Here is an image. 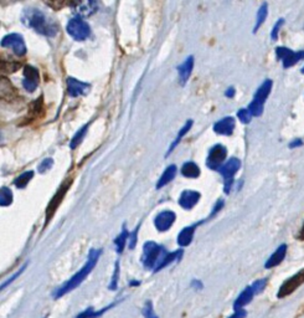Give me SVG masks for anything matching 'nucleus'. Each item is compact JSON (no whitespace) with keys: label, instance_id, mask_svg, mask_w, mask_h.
Returning a JSON list of instances; mask_svg holds the SVG:
<instances>
[{"label":"nucleus","instance_id":"obj_7","mask_svg":"<svg viewBox=\"0 0 304 318\" xmlns=\"http://www.w3.org/2000/svg\"><path fill=\"white\" fill-rule=\"evenodd\" d=\"M2 48L12 49L16 56H24L26 54V45L24 37L19 34H9L2 39Z\"/></svg>","mask_w":304,"mask_h":318},{"label":"nucleus","instance_id":"obj_11","mask_svg":"<svg viewBox=\"0 0 304 318\" xmlns=\"http://www.w3.org/2000/svg\"><path fill=\"white\" fill-rule=\"evenodd\" d=\"M40 82V73L37 71L36 67L30 66L26 65L24 67V80H23V86L27 92H34L36 90V87L39 86Z\"/></svg>","mask_w":304,"mask_h":318},{"label":"nucleus","instance_id":"obj_23","mask_svg":"<svg viewBox=\"0 0 304 318\" xmlns=\"http://www.w3.org/2000/svg\"><path fill=\"white\" fill-rule=\"evenodd\" d=\"M182 174L186 178H199L200 177V168L196 166L194 162H186L182 167Z\"/></svg>","mask_w":304,"mask_h":318},{"label":"nucleus","instance_id":"obj_12","mask_svg":"<svg viewBox=\"0 0 304 318\" xmlns=\"http://www.w3.org/2000/svg\"><path fill=\"white\" fill-rule=\"evenodd\" d=\"M276 54H277L278 59L283 62V67L286 68L293 66V65L297 64L299 60H302L304 57L303 51L294 53V51L289 50L287 48H277L276 49Z\"/></svg>","mask_w":304,"mask_h":318},{"label":"nucleus","instance_id":"obj_5","mask_svg":"<svg viewBox=\"0 0 304 318\" xmlns=\"http://www.w3.org/2000/svg\"><path fill=\"white\" fill-rule=\"evenodd\" d=\"M66 30L67 34L76 41H83L91 35V27L87 24V21H84L79 16L72 18L68 21Z\"/></svg>","mask_w":304,"mask_h":318},{"label":"nucleus","instance_id":"obj_31","mask_svg":"<svg viewBox=\"0 0 304 318\" xmlns=\"http://www.w3.org/2000/svg\"><path fill=\"white\" fill-rule=\"evenodd\" d=\"M237 117H238V120L241 121V122L246 123V125H247V123L251 122L252 114H251L250 109L248 108H241L240 111L237 112Z\"/></svg>","mask_w":304,"mask_h":318},{"label":"nucleus","instance_id":"obj_9","mask_svg":"<svg viewBox=\"0 0 304 318\" xmlns=\"http://www.w3.org/2000/svg\"><path fill=\"white\" fill-rule=\"evenodd\" d=\"M71 183H72V179H67L66 182L64 183V184L60 186L59 190H57L56 194L54 195L53 200L50 202V204L48 205V208H46V223H49V221H50V219L53 218V215L55 214V212L57 210V208L60 207V204H61L65 194L67 193L68 188H70Z\"/></svg>","mask_w":304,"mask_h":318},{"label":"nucleus","instance_id":"obj_36","mask_svg":"<svg viewBox=\"0 0 304 318\" xmlns=\"http://www.w3.org/2000/svg\"><path fill=\"white\" fill-rule=\"evenodd\" d=\"M53 166H54V161L51 158H46V159H44L42 161V163H40V166H39V172L40 173H45V172H48L49 169H51L53 168Z\"/></svg>","mask_w":304,"mask_h":318},{"label":"nucleus","instance_id":"obj_13","mask_svg":"<svg viewBox=\"0 0 304 318\" xmlns=\"http://www.w3.org/2000/svg\"><path fill=\"white\" fill-rule=\"evenodd\" d=\"M91 90V85L86 82L78 81L73 77L67 78V92L71 97H78V96H84Z\"/></svg>","mask_w":304,"mask_h":318},{"label":"nucleus","instance_id":"obj_4","mask_svg":"<svg viewBox=\"0 0 304 318\" xmlns=\"http://www.w3.org/2000/svg\"><path fill=\"white\" fill-rule=\"evenodd\" d=\"M272 80H266L264 84L258 87L257 92L254 93L253 100H252L250 106H248V109H250L252 116L258 117L264 113L265 102L268 96H270L271 90H272Z\"/></svg>","mask_w":304,"mask_h":318},{"label":"nucleus","instance_id":"obj_35","mask_svg":"<svg viewBox=\"0 0 304 318\" xmlns=\"http://www.w3.org/2000/svg\"><path fill=\"white\" fill-rule=\"evenodd\" d=\"M142 313H143V316L146 318H153L155 316L154 308H153V303L150 302V301H147L146 306H144L143 309H142Z\"/></svg>","mask_w":304,"mask_h":318},{"label":"nucleus","instance_id":"obj_42","mask_svg":"<svg viewBox=\"0 0 304 318\" xmlns=\"http://www.w3.org/2000/svg\"><path fill=\"white\" fill-rule=\"evenodd\" d=\"M303 144V142L300 141V139H295V141H293L291 144H289V147L291 148H297V147H300Z\"/></svg>","mask_w":304,"mask_h":318},{"label":"nucleus","instance_id":"obj_17","mask_svg":"<svg viewBox=\"0 0 304 318\" xmlns=\"http://www.w3.org/2000/svg\"><path fill=\"white\" fill-rule=\"evenodd\" d=\"M194 68V56H189L188 59L183 62L180 66H178V73H179V82L182 86L188 82L189 77H190L191 72Z\"/></svg>","mask_w":304,"mask_h":318},{"label":"nucleus","instance_id":"obj_33","mask_svg":"<svg viewBox=\"0 0 304 318\" xmlns=\"http://www.w3.org/2000/svg\"><path fill=\"white\" fill-rule=\"evenodd\" d=\"M266 285H267V279H262V280H257V281H254L251 286L252 290H253L254 295L261 293L262 291H264Z\"/></svg>","mask_w":304,"mask_h":318},{"label":"nucleus","instance_id":"obj_21","mask_svg":"<svg viewBox=\"0 0 304 318\" xmlns=\"http://www.w3.org/2000/svg\"><path fill=\"white\" fill-rule=\"evenodd\" d=\"M177 166L175 164H171V166H169L168 168L164 171L163 174H161V177L159 178L158 183H157V189H161L163 186H165L166 184H169V183L171 182L172 179L175 178V175H177Z\"/></svg>","mask_w":304,"mask_h":318},{"label":"nucleus","instance_id":"obj_37","mask_svg":"<svg viewBox=\"0 0 304 318\" xmlns=\"http://www.w3.org/2000/svg\"><path fill=\"white\" fill-rule=\"evenodd\" d=\"M26 266H27V264H25V265H24V266H23V267H20V268H19V271H18V272H15V273H14V275L12 276V277H10L9 280H7V281H5V282H4V284H3V285H2V290H3V289H5V287H7V286H9V285H10V284H12V282H13V281H15V280H16V279H18V277H19V276H20V275H21V273H23V272H24V271H25Z\"/></svg>","mask_w":304,"mask_h":318},{"label":"nucleus","instance_id":"obj_6","mask_svg":"<svg viewBox=\"0 0 304 318\" xmlns=\"http://www.w3.org/2000/svg\"><path fill=\"white\" fill-rule=\"evenodd\" d=\"M241 168V162L240 159L237 158H231L221 167L219 171H220L221 175L224 177V180H225V193L229 194L230 189H231L232 182H234V177L236 175V173L238 172V169Z\"/></svg>","mask_w":304,"mask_h":318},{"label":"nucleus","instance_id":"obj_20","mask_svg":"<svg viewBox=\"0 0 304 318\" xmlns=\"http://www.w3.org/2000/svg\"><path fill=\"white\" fill-rule=\"evenodd\" d=\"M286 254H287V245H284L283 244V245L279 246L277 250H276L272 255H271V257L267 260V262L265 264V267L266 268H272V267H275V266L279 265L282 261H283L284 257H286Z\"/></svg>","mask_w":304,"mask_h":318},{"label":"nucleus","instance_id":"obj_25","mask_svg":"<svg viewBox=\"0 0 304 318\" xmlns=\"http://www.w3.org/2000/svg\"><path fill=\"white\" fill-rule=\"evenodd\" d=\"M129 232H128V230L125 229V225L123 226V230L122 232L118 235V236L116 237V240H114V245H116L117 248V252L118 254H122L123 250H124V246L125 244H127V241L129 240Z\"/></svg>","mask_w":304,"mask_h":318},{"label":"nucleus","instance_id":"obj_10","mask_svg":"<svg viewBox=\"0 0 304 318\" xmlns=\"http://www.w3.org/2000/svg\"><path fill=\"white\" fill-rule=\"evenodd\" d=\"M304 282V268L300 270L299 272H297L295 275H293L291 279L287 280L283 285L281 286L278 291V297H286V296H289L291 293H293L298 287L300 286Z\"/></svg>","mask_w":304,"mask_h":318},{"label":"nucleus","instance_id":"obj_29","mask_svg":"<svg viewBox=\"0 0 304 318\" xmlns=\"http://www.w3.org/2000/svg\"><path fill=\"white\" fill-rule=\"evenodd\" d=\"M89 126H90V123L84 125L83 127L79 128L78 132L72 137V139H71V142H70V148H71V149H76V148H77L79 144H81V142L83 141L84 136H86L87 128H89Z\"/></svg>","mask_w":304,"mask_h":318},{"label":"nucleus","instance_id":"obj_32","mask_svg":"<svg viewBox=\"0 0 304 318\" xmlns=\"http://www.w3.org/2000/svg\"><path fill=\"white\" fill-rule=\"evenodd\" d=\"M21 67V65L19 62H7V61H2V68L5 71V72H15L19 68Z\"/></svg>","mask_w":304,"mask_h":318},{"label":"nucleus","instance_id":"obj_2","mask_svg":"<svg viewBox=\"0 0 304 318\" xmlns=\"http://www.w3.org/2000/svg\"><path fill=\"white\" fill-rule=\"evenodd\" d=\"M24 24L30 29L35 30L45 36H55L57 34V26L49 20L46 15L39 9H25L23 14Z\"/></svg>","mask_w":304,"mask_h":318},{"label":"nucleus","instance_id":"obj_46","mask_svg":"<svg viewBox=\"0 0 304 318\" xmlns=\"http://www.w3.org/2000/svg\"><path fill=\"white\" fill-rule=\"evenodd\" d=\"M302 73H304V67L302 68Z\"/></svg>","mask_w":304,"mask_h":318},{"label":"nucleus","instance_id":"obj_47","mask_svg":"<svg viewBox=\"0 0 304 318\" xmlns=\"http://www.w3.org/2000/svg\"><path fill=\"white\" fill-rule=\"evenodd\" d=\"M153 318H159V317H157V316H154V317H153Z\"/></svg>","mask_w":304,"mask_h":318},{"label":"nucleus","instance_id":"obj_19","mask_svg":"<svg viewBox=\"0 0 304 318\" xmlns=\"http://www.w3.org/2000/svg\"><path fill=\"white\" fill-rule=\"evenodd\" d=\"M199 224H195V225L191 226H186L178 235V244H179L180 248H186L191 244L194 237V232H195V227L198 226Z\"/></svg>","mask_w":304,"mask_h":318},{"label":"nucleus","instance_id":"obj_30","mask_svg":"<svg viewBox=\"0 0 304 318\" xmlns=\"http://www.w3.org/2000/svg\"><path fill=\"white\" fill-rule=\"evenodd\" d=\"M13 191L7 186H3L0 190V205L2 207H9L13 203Z\"/></svg>","mask_w":304,"mask_h":318},{"label":"nucleus","instance_id":"obj_1","mask_svg":"<svg viewBox=\"0 0 304 318\" xmlns=\"http://www.w3.org/2000/svg\"><path fill=\"white\" fill-rule=\"evenodd\" d=\"M101 254H102V250H97V249H92L89 254V259H87V262L84 264L83 267L76 272L75 275L72 276L66 284L62 285L59 290L56 291V295H55V298H60L62 296L67 295L68 292L73 291L75 289H77L79 285L86 280L87 276L92 272V270L95 268V266L97 265L98 259H100Z\"/></svg>","mask_w":304,"mask_h":318},{"label":"nucleus","instance_id":"obj_18","mask_svg":"<svg viewBox=\"0 0 304 318\" xmlns=\"http://www.w3.org/2000/svg\"><path fill=\"white\" fill-rule=\"evenodd\" d=\"M253 296H254V292H253V290H252V287L251 286L246 287V289L240 293V296H238V297L236 298V301H235V303H234L235 311H238V309H243V307H245L246 305H248V303L251 302L252 298H253Z\"/></svg>","mask_w":304,"mask_h":318},{"label":"nucleus","instance_id":"obj_22","mask_svg":"<svg viewBox=\"0 0 304 318\" xmlns=\"http://www.w3.org/2000/svg\"><path fill=\"white\" fill-rule=\"evenodd\" d=\"M97 9V4L95 2H84V3H78L75 7L76 14L82 16H89L96 12Z\"/></svg>","mask_w":304,"mask_h":318},{"label":"nucleus","instance_id":"obj_39","mask_svg":"<svg viewBox=\"0 0 304 318\" xmlns=\"http://www.w3.org/2000/svg\"><path fill=\"white\" fill-rule=\"evenodd\" d=\"M138 230H139V226L137 227V229L134 230L132 234L129 235V249H131V250H133V249L136 248V245H137V237H138Z\"/></svg>","mask_w":304,"mask_h":318},{"label":"nucleus","instance_id":"obj_24","mask_svg":"<svg viewBox=\"0 0 304 318\" xmlns=\"http://www.w3.org/2000/svg\"><path fill=\"white\" fill-rule=\"evenodd\" d=\"M193 123H194V122H193V121H191V120H189V121H188V122H186V123H185V126H184V127H183V128H182V130H180V131H179V133H178L177 138H175V139H174V142H172V143L170 144V147H169V149H168V153H166V155H169V154H170V153L172 152V150H174V148H175V147H177V146H178V144H179V143H180V141H182V139H183V138H184V136H185V134L189 132V130H191V127H193Z\"/></svg>","mask_w":304,"mask_h":318},{"label":"nucleus","instance_id":"obj_3","mask_svg":"<svg viewBox=\"0 0 304 318\" xmlns=\"http://www.w3.org/2000/svg\"><path fill=\"white\" fill-rule=\"evenodd\" d=\"M169 252L163 248V246L158 245L157 243L153 241H148L143 246V255H142V262H143L144 267L150 268L154 272H157L159 266L161 265L163 260Z\"/></svg>","mask_w":304,"mask_h":318},{"label":"nucleus","instance_id":"obj_27","mask_svg":"<svg viewBox=\"0 0 304 318\" xmlns=\"http://www.w3.org/2000/svg\"><path fill=\"white\" fill-rule=\"evenodd\" d=\"M114 305H109L108 307H105L103 309H101V311H95V309L92 308V307H89L87 309H84L83 312H81V313L77 314V317L76 318H98L102 316L105 312L108 311L109 308H112Z\"/></svg>","mask_w":304,"mask_h":318},{"label":"nucleus","instance_id":"obj_43","mask_svg":"<svg viewBox=\"0 0 304 318\" xmlns=\"http://www.w3.org/2000/svg\"><path fill=\"white\" fill-rule=\"evenodd\" d=\"M226 97H234L235 96V89L234 87H230V89H227V91L225 92Z\"/></svg>","mask_w":304,"mask_h":318},{"label":"nucleus","instance_id":"obj_34","mask_svg":"<svg viewBox=\"0 0 304 318\" xmlns=\"http://www.w3.org/2000/svg\"><path fill=\"white\" fill-rule=\"evenodd\" d=\"M118 276H119V262H116V267H114V273L112 276L111 280V284H109L108 289L109 290H117V284H118Z\"/></svg>","mask_w":304,"mask_h":318},{"label":"nucleus","instance_id":"obj_44","mask_svg":"<svg viewBox=\"0 0 304 318\" xmlns=\"http://www.w3.org/2000/svg\"><path fill=\"white\" fill-rule=\"evenodd\" d=\"M138 285H139V282H137V281L131 282V286H138Z\"/></svg>","mask_w":304,"mask_h":318},{"label":"nucleus","instance_id":"obj_26","mask_svg":"<svg viewBox=\"0 0 304 318\" xmlns=\"http://www.w3.org/2000/svg\"><path fill=\"white\" fill-rule=\"evenodd\" d=\"M34 178V172L32 171H27L24 172L23 174H20L19 177H16V179L14 180V185L19 189H24L25 186L29 184L30 180Z\"/></svg>","mask_w":304,"mask_h":318},{"label":"nucleus","instance_id":"obj_40","mask_svg":"<svg viewBox=\"0 0 304 318\" xmlns=\"http://www.w3.org/2000/svg\"><path fill=\"white\" fill-rule=\"evenodd\" d=\"M247 316V312L245 309H238V311H235V313H232L229 318H246Z\"/></svg>","mask_w":304,"mask_h":318},{"label":"nucleus","instance_id":"obj_15","mask_svg":"<svg viewBox=\"0 0 304 318\" xmlns=\"http://www.w3.org/2000/svg\"><path fill=\"white\" fill-rule=\"evenodd\" d=\"M201 194L195 190H184L179 198V205L185 210H190L199 203Z\"/></svg>","mask_w":304,"mask_h":318},{"label":"nucleus","instance_id":"obj_28","mask_svg":"<svg viewBox=\"0 0 304 318\" xmlns=\"http://www.w3.org/2000/svg\"><path fill=\"white\" fill-rule=\"evenodd\" d=\"M268 15V4L267 3H264V4L259 7L258 12H257V18H256V25L253 27V32H257V30L261 27L262 24L265 23L266 18Z\"/></svg>","mask_w":304,"mask_h":318},{"label":"nucleus","instance_id":"obj_45","mask_svg":"<svg viewBox=\"0 0 304 318\" xmlns=\"http://www.w3.org/2000/svg\"><path fill=\"white\" fill-rule=\"evenodd\" d=\"M300 237L304 238V226H303V229H302V232H300Z\"/></svg>","mask_w":304,"mask_h":318},{"label":"nucleus","instance_id":"obj_16","mask_svg":"<svg viewBox=\"0 0 304 318\" xmlns=\"http://www.w3.org/2000/svg\"><path fill=\"white\" fill-rule=\"evenodd\" d=\"M235 130V120L234 117H225V118L220 120L213 125V131L218 134H223V136H231Z\"/></svg>","mask_w":304,"mask_h":318},{"label":"nucleus","instance_id":"obj_8","mask_svg":"<svg viewBox=\"0 0 304 318\" xmlns=\"http://www.w3.org/2000/svg\"><path fill=\"white\" fill-rule=\"evenodd\" d=\"M227 155V149L225 146L223 144H216L213 146L211 149H210L209 155H207L206 159V166L209 167L210 169H220L221 167L224 166V162H225Z\"/></svg>","mask_w":304,"mask_h":318},{"label":"nucleus","instance_id":"obj_14","mask_svg":"<svg viewBox=\"0 0 304 318\" xmlns=\"http://www.w3.org/2000/svg\"><path fill=\"white\" fill-rule=\"evenodd\" d=\"M175 219H177V215H175L174 212H171V210H165V212L159 213L158 215L155 216L154 225L159 231H168L172 224H174Z\"/></svg>","mask_w":304,"mask_h":318},{"label":"nucleus","instance_id":"obj_38","mask_svg":"<svg viewBox=\"0 0 304 318\" xmlns=\"http://www.w3.org/2000/svg\"><path fill=\"white\" fill-rule=\"evenodd\" d=\"M283 24H284V19H279L277 23H276V25L273 26L272 32H271V37H272L273 40H277L279 29H281V26L283 25Z\"/></svg>","mask_w":304,"mask_h":318},{"label":"nucleus","instance_id":"obj_41","mask_svg":"<svg viewBox=\"0 0 304 318\" xmlns=\"http://www.w3.org/2000/svg\"><path fill=\"white\" fill-rule=\"evenodd\" d=\"M191 287H194V289H196V290H201L202 282L199 281V280H193V281H191Z\"/></svg>","mask_w":304,"mask_h":318}]
</instances>
